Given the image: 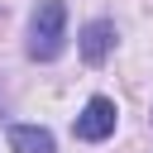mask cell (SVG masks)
Returning a JSON list of instances; mask_svg holds the SVG:
<instances>
[{
	"mask_svg": "<svg viewBox=\"0 0 153 153\" xmlns=\"http://www.w3.org/2000/svg\"><path fill=\"white\" fill-rule=\"evenodd\" d=\"M67 43V5L62 0H38L33 19H29V57L33 62H53Z\"/></svg>",
	"mask_w": 153,
	"mask_h": 153,
	"instance_id": "cell-1",
	"label": "cell"
},
{
	"mask_svg": "<svg viewBox=\"0 0 153 153\" xmlns=\"http://www.w3.org/2000/svg\"><path fill=\"white\" fill-rule=\"evenodd\" d=\"M115 120H120L115 100H110V96H91V100L81 105V115H76L72 134H76L81 143H105V139L115 134Z\"/></svg>",
	"mask_w": 153,
	"mask_h": 153,
	"instance_id": "cell-2",
	"label": "cell"
},
{
	"mask_svg": "<svg viewBox=\"0 0 153 153\" xmlns=\"http://www.w3.org/2000/svg\"><path fill=\"white\" fill-rule=\"evenodd\" d=\"M110 48H115V24H110V19H91V24L81 29V57H86L91 67H100V62L110 57Z\"/></svg>",
	"mask_w": 153,
	"mask_h": 153,
	"instance_id": "cell-3",
	"label": "cell"
},
{
	"mask_svg": "<svg viewBox=\"0 0 153 153\" xmlns=\"http://www.w3.org/2000/svg\"><path fill=\"white\" fill-rule=\"evenodd\" d=\"M10 148L14 153H53V134L43 124H10Z\"/></svg>",
	"mask_w": 153,
	"mask_h": 153,
	"instance_id": "cell-4",
	"label": "cell"
}]
</instances>
